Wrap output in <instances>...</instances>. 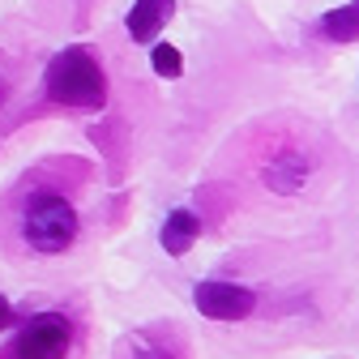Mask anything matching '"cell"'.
Wrapping results in <instances>:
<instances>
[{"label": "cell", "instance_id": "cell-1", "mask_svg": "<svg viewBox=\"0 0 359 359\" xmlns=\"http://www.w3.org/2000/svg\"><path fill=\"white\" fill-rule=\"evenodd\" d=\"M43 86H48V99L60 107H77V111H95L107 103V77L99 69V60L86 48H65L48 60V73H43Z\"/></svg>", "mask_w": 359, "mask_h": 359}, {"label": "cell", "instance_id": "cell-2", "mask_svg": "<svg viewBox=\"0 0 359 359\" xmlns=\"http://www.w3.org/2000/svg\"><path fill=\"white\" fill-rule=\"evenodd\" d=\"M22 236L34 252H65L77 240V210L56 193H34L22 214Z\"/></svg>", "mask_w": 359, "mask_h": 359}, {"label": "cell", "instance_id": "cell-3", "mask_svg": "<svg viewBox=\"0 0 359 359\" xmlns=\"http://www.w3.org/2000/svg\"><path fill=\"white\" fill-rule=\"evenodd\" d=\"M73 342V325L65 312H39L18 330L13 359H65Z\"/></svg>", "mask_w": 359, "mask_h": 359}, {"label": "cell", "instance_id": "cell-4", "mask_svg": "<svg viewBox=\"0 0 359 359\" xmlns=\"http://www.w3.org/2000/svg\"><path fill=\"white\" fill-rule=\"evenodd\" d=\"M193 304H197L201 317H210V321H244V317H252L257 295L248 287H240V283H218V278H210V283H197Z\"/></svg>", "mask_w": 359, "mask_h": 359}, {"label": "cell", "instance_id": "cell-5", "mask_svg": "<svg viewBox=\"0 0 359 359\" xmlns=\"http://www.w3.org/2000/svg\"><path fill=\"white\" fill-rule=\"evenodd\" d=\"M197 236H201V218L193 210H171L158 231V244L167 248V257H184L197 244Z\"/></svg>", "mask_w": 359, "mask_h": 359}, {"label": "cell", "instance_id": "cell-6", "mask_svg": "<svg viewBox=\"0 0 359 359\" xmlns=\"http://www.w3.org/2000/svg\"><path fill=\"white\" fill-rule=\"evenodd\" d=\"M171 9H175L171 0H133V9H128V34L137 39V43H150L167 26Z\"/></svg>", "mask_w": 359, "mask_h": 359}, {"label": "cell", "instance_id": "cell-7", "mask_svg": "<svg viewBox=\"0 0 359 359\" xmlns=\"http://www.w3.org/2000/svg\"><path fill=\"white\" fill-rule=\"evenodd\" d=\"M304 180H308V163L299 154H278L274 163L265 167V184L274 193H299Z\"/></svg>", "mask_w": 359, "mask_h": 359}, {"label": "cell", "instance_id": "cell-8", "mask_svg": "<svg viewBox=\"0 0 359 359\" xmlns=\"http://www.w3.org/2000/svg\"><path fill=\"white\" fill-rule=\"evenodd\" d=\"M321 34L334 39V43H355L359 39V0H351V5L334 9L321 18Z\"/></svg>", "mask_w": 359, "mask_h": 359}, {"label": "cell", "instance_id": "cell-9", "mask_svg": "<svg viewBox=\"0 0 359 359\" xmlns=\"http://www.w3.org/2000/svg\"><path fill=\"white\" fill-rule=\"evenodd\" d=\"M150 65H154V73H158V77H180V73H184V56H180L171 43H154Z\"/></svg>", "mask_w": 359, "mask_h": 359}, {"label": "cell", "instance_id": "cell-10", "mask_svg": "<svg viewBox=\"0 0 359 359\" xmlns=\"http://www.w3.org/2000/svg\"><path fill=\"white\" fill-rule=\"evenodd\" d=\"M133 359H175V355L167 346L150 342V338H137V342H133Z\"/></svg>", "mask_w": 359, "mask_h": 359}, {"label": "cell", "instance_id": "cell-11", "mask_svg": "<svg viewBox=\"0 0 359 359\" xmlns=\"http://www.w3.org/2000/svg\"><path fill=\"white\" fill-rule=\"evenodd\" d=\"M5 325H13V304L0 295V330H5Z\"/></svg>", "mask_w": 359, "mask_h": 359}, {"label": "cell", "instance_id": "cell-12", "mask_svg": "<svg viewBox=\"0 0 359 359\" xmlns=\"http://www.w3.org/2000/svg\"><path fill=\"white\" fill-rule=\"evenodd\" d=\"M5 99H9V86H5V77H0V107H5Z\"/></svg>", "mask_w": 359, "mask_h": 359}]
</instances>
